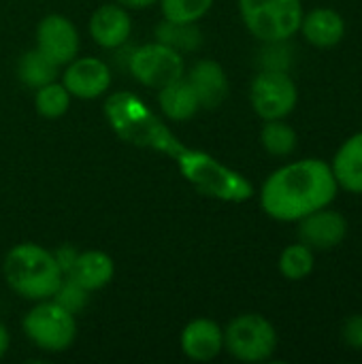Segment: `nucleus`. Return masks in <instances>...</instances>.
I'll return each instance as SVG.
<instances>
[{
  "label": "nucleus",
  "mask_w": 362,
  "mask_h": 364,
  "mask_svg": "<svg viewBox=\"0 0 362 364\" xmlns=\"http://www.w3.org/2000/svg\"><path fill=\"white\" fill-rule=\"evenodd\" d=\"M339 194V183L331 162L303 158L275 168L260 186V209L275 222L297 224L305 215L331 207Z\"/></svg>",
  "instance_id": "1"
},
{
  "label": "nucleus",
  "mask_w": 362,
  "mask_h": 364,
  "mask_svg": "<svg viewBox=\"0 0 362 364\" xmlns=\"http://www.w3.org/2000/svg\"><path fill=\"white\" fill-rule=\"evenodd\" d=\"M102 115L115 136L132 147L158 151L171 160L186 147L166 122L132 92H111L105 98Z\"/></svg>",
  "instance_id": "2"
},
{
  "label": "nucleus",
  "mask_w": 362,
  "mask_h": 364,
  "mask_svg": "<svg viewBox=\"0 0 362 364\" xmlns=\"http://www.w3.org/2000/svg\"><path fill=\"white\" fill-rule=\"evenodd\" d=\"M173 160L179 175L205 198L241 205L256 196L254 183L243 173L226 166L215 156L203 149L186 145Z\"/></svg>",
  "instance_id": "3"
},
{
  "label": "nucleus",
  "mask_w": 362,
  "mask_h": 364,
  "mask_svg": "<svg viewBox=\"0 0 362 364\" xmlns=\"http://www.w3.org/2000/svg\"><path fill=\"white\" fill-rule=\"evenodd\" d=\"M2 277L11 292L30 303L51 299L64 279L53 252L32 241L17 243L4 254Z\"/></svg>",
  "instance_id": "4"
},
{
  "label": "nucleus",
  "mask_w": 362,
  "mask_h": 364,
  "mask_svg": "<svg viewBox=\"0 0 362 364\" xmlns=\"http://www.w3.org/2000/svg\"><path fill=\"white\" fill-rule=\"evenodd\" d=\"M26 339L45 354H64L77 339V316L60 307L53 299L36 301L21 320Z\"/></svg>",
  "instance_id": "5"
},
{
  "label": "nucleus",
  "mask_w": 362,
  "mask_h": 364,
  "mask_svg": "<svg viewBox=\"0 0 362 364\" xmlns=\"http://www.w3.org/2000/svg\"><path fill=\"white\" fill-rule=\"evenodd\" d=\"M247 32L262 43L290 41L303 19L301 0H237Z\"/></svg>",
  "instance_id": "6"
},
{
  "label": "nucleus",
  "mask_w": 362,
  "mask_h": 364,
  "mask_svg": "<svg viewBox=\"0 0 362 364\" xmlns=\"http://www.w3.org/2000/svg\"><path fill=\"white\" fill-rule=\"evenodd\" d=\"M277 350V331L260 314H241L224 328V352L247 364L265 363Z\"/></svg>",
  "instance_id": "7"
},
{
  "label": "nucleus",
  "mask_w": 362,
  "mask_h": 364,
  "mask_svg": "<svg viewBox=\"0 0 362 364\" xmlns=\"http://www.w3.org/2000/svg\"><path fill=\"white\" fill-rule=\"evenodd\" d=\"M126 68L143 87L160 90L186 75V55L160 41H151L128 53Z\"/></svg>",
  "instance_id": "8"
},
{
  "label": "nucleus",
  "mask_w": 362,
  "mask_h": 364,
  "mask_svg": "<svg viewBox=\"0 0 362 364\" xmlns=\"http://www.w3.org/2000/svg\"><path fill=\"white\" fill-rule=\"evenodd\" d=\"M297 102L299 87L288 70L260 68L250 83V105L262 122L286 119L297 109Z\"/></svg>",
  "instance_id": "9"
},
{
  "label": "nucleus",
  "mask_w": 362,
  "mask_h": 364,
  "mask_svg": "<svg viewBox=\"0 0 362 364\" xmlns=\"http://www.w3.org/2000/svg\"><path fill=\"white\" fill-rule=\"evenodd\" d=\"M34 47L62 70V66L79 55L81 36L73 19L62 13H49L36 23Z\"/></svg>",
  "instance_id": "10"
},
{
  "label": "nucleus",
  "mask_w": 362,
  "mask_h": 364,
  "mask_svg": "<svg viewBox=\"0 0 362 364\" xmlns=\"http://www.w3.org/2000/svg\"><path fill=\"white\" fill-rule=\"evenodd\" d=\"M111 66L96 55H77L60 70V81L73 98L96 100L111 87Z\"/></svg>",
  "instance_id": "11"
},
{
  "label": "nucleus",
  "mask_w": 362,
  "mask_h": 364,
  "mask_svg": "<svg viewBox=\"0 0 362 364\" xmlns=\"http://www.w3.org/2000/svg\"><path fill=\"white\" fill-rule=\"evenodd\" d=\"M90 38L105 51L122 49L132 34V17L126 6L117 2H107L94 9L87 21Z\"/></svg>",
  "instance_id": "12"
},
{
  "label": "nucleus",
  "mask_w": 362,
  "mask_h": 364,
  "mask_svg": "<svg viewBox=\"0 0 362 364\" xmlns=\"http://www.w3.org/2000/svg\"><path fill=\"white\" fill-rule=\"evenodd\" d=\"M299 241L309 245L314 252H329L344 243L348 237V220L344 213L324 207L297 222Z\"/></svg>",
  "instance_id": "13"
},
{
  "label": "nucleus",
  "mask_w": 362,
  "mask_h": 364,
  "mask_svg": "<svg viewBox=\"0 0 362 364\" xmlns=\"http://www.w3.org/2000/svg\"><path fill=\"white\" fill-rule=\"evenodd\" d=\"M179 350L192 363H211L224 352V328L211 318H194L179 335Z\"/></svg>",
  "instance_id": "14"
},
{
  "label": "nucleus",
  "mask_w": 362,
  "mask_h": 364,
  "mask_svg": "<svg viewBox=\"0 0 362 364\" xmlns=\"http://www.w3.org/2000/svg\"><path fill=\"white\" fill-rule=\"evenodd\" d=\"M186 79L194 87L201 109L213 111L228 98V90H230L228 75L218 60L203 58L194 62L190 70L186 68Z\"/></svg>",
  "instance_id": "15"
},
{
  "label": "nucleus",
  "mask_w": 362,
  "mask_h": 364,
  "mask_svg": "<svg viewBox=\"0 0 362 364\" xmlns=\"http://www.w3.org/2000/svg\"><path fill=\"white\" fill-rule=\"evenodd\" d=\"M83 286L87 292H98L107 288L115 277V262L102 250H85L79 252L70 271L64 275Z\"/></svg>",
  "instance_id": "16"
},
{
  "label": "nucleus",
  "mask_w": 362,
  "mask_h": 364,
  "mask_svg": "<svg viewBox=\"0 0 362 364\" xmlns=\"http://www.w3.org/2000/svg\"><path fill=\"white\" fill-rule=\"evenodd\" d=\"M299 30L303 32V36L309 45L320 47V49H331L344 41L346 21L335 9L318 6V9L309 11L307 15L303 13Z\"/></svg>",
  "instance_id": "17"
},
{
  "label": "nucleus",
  "mask_w": 362,
  "mask_h": 364,
  "mask_svg": "<svg viewBox=\"0 0 362 364\" xmlns=\"http://www.w3.org/2000/svg\"><path fill=\"white\" fill-rule=\"evenodd\" d=\"M331 168L339 190L362 196V132L352 134L339 145Z\"/></svg>",
  "instance_id": "18"
},
{
  "label": "nucleus",
  "mask_w": 362,
  "mask_h": 364,
  "mask_svg": "<svg viewBox=\"0 0 362 364\" xmlns=\"http://www.w3.org/2000/svg\"><path fill=\"white\" fill-rule=\"evenodd\" d=\"M156 94H158L160 113L169 122H188L201 111L198 96L194 92V87L188 83L186 75L179 77L177 81L156 90Z\"/></svg>",
  "instance_id": "19"
},
{
  "label": "nucleus",
  "mask_w": 362,
  "mask_h": 364,
  "mask_svg": "<svg viewBox=\"0 0 362 364\" xmlns=\"http://www.w3.org/2000/svg\"><path fill=\"white\" fill-rule=\"evenodd\" d=\"M15 73H17V79L30 90L51 83L60 77V68L53 62H49L36 47H32L19 55Z\"/></svg>",
  "instance_id": "20"
},
{
  "label": "nucleus",
  "mask_w": 362,
  "mask_h": 364,
  "mask_svg": "<svg viewBox=\"0 0 362 364\" xmlns=\"http://www.w3.org/2000/svg\"><path fill=\"white\" fill-rule=\"evenodd\" d=\"M156 41L169 45L171 49L179 51L181 55L194 53L203 47V32L198 23H177L162 19L154 30Z\"/></svg>",
  "instance_id": "21"
},
{
  "label": "nucleus",
  "mask_w": 362,
  "mask_h": 364,
  "mask_svg": "<svg viewBox=\"0 0 362 364\" xmlns=\"http://www.w3.org/2000/svg\"><path fill=\"white\" fill-rule=\"evenodd\" d=\"M277 269L288 282H303L316 269V252L309 245H305L303 241L290 243L288 247L282 250Z\"/></svg>",
  "instance_id": "22"
},
{
  "label": "nucleus",
  "mask_w": 362,
  "mask_h": 364,
  "mask_svg": "<svg viewBox=\"0 0 362 364\" xmlns=\"http://www.w3.org/2000/svg\"><path fill=\"white\" fill-rule=\"evenodd\" d=\"M260 145L269 156L286 158L294 154L299 145V134L286 119H269L260 128Z\"/></svg>",
  "instance_id": "23"
},
{
  "label": "nucleus",
  "mask_w": 362,
  "mask_h": 364,
  "mask_svg": "<svg viewBox=\"0 0 362 364\" xmlns=\"http://www.w3.org/2000/svg\"><path fill=\"white\" fill-rule=\"evenodd\" d=\"M73 96L62 85V81H51L34 90V109L45 119H60L68 113Z\"/></svg>",
  "instance_id": "24"
},
{
  "label": "nucleus",
  "mask_w": 362,
  "mask_h": 364,
  "mask_svg": "<svg viewBox=\"0 0 362 364\" xmlns=\"http://www.w3.org/2000/svg\"><path fill=\"white\" fill-rule=\"evenodd\" d=\"M215 0H158L162 19L177 23H198Z\"/></svg>",
  "instance_id": "25"
},
{
  "label": "nucleus",
  "mask_w": 362,
  "mask_h": 364,
  "mask_svg": "<svg viewBox=\"0 0 362 364\" xmlns=\"http://www.w3.org/2000/svg\"><path fill=\"white\" fill-rule=\"evenodd\" d=\"M90 294H92V292H87L83 286H79V284L73 282L70 277H64V279L60 282V286H58V290L53 292L51 299H53L60 307H64L66 311H70L73 316H79V314L87 307Z\"/></svg>",
  "instance_id": "26"
},
{
  "label": "nucleus",
  "mask_w": 362,
  "mask_h": 364,
  "mask_svg": "<svg viewBox=\"0 0 362 364\" xmlns=\"http://www.w3.org/2000/svg\"><path fill=\"white\" fill-rule=\"evenodd\" d=\"M267 49L262 51V68H269V70H288L290 66V51L286 47V41H280V43H265Z\"/></svg>",
  "instance_id": "27"
},
{
  "label": "nucleus",
  "mask_w": 362,
  "mask_h": 364,
  "mask_svg": "<svg viewBox=\"0 0 362 364\" xmlns=\"http://www.w3.org/2000/svg\"><path fill=\"white\" fill-rule=\"evenodd\" d=\"M341 337H344V343L348 348L362 352V314H356L344 322Z\"/></svg>",
  "instance_id": "28"
},
{
  "label": "nucleus",
  "mask_w": 362,
  "mask_h": 364,
  "mask_svg": "<svg viewBox=\"0 0 362 364\" xmlns=\"http://www.w3.org/2000/svg\"><path fill=\"white\" fill-rule=\"evenodd\" d=\"M51 252H53V258H55V262H58L62 275H66V273L70 271V267H73V262H75L79 250H75V247L68 245V243H62V245H58V247L51 250Z\"/></svg>",
  "instance_id": "29"
},
{
  "label": "nucleus",
  "mask_w": 362,
  "mask_h": 364,
  "mask_svg": "<svg viewBox=\"0 0 362 364\" xmlns=\"http://www.w3.org/2000/svg\"><path fill=\"white\" fill-rule=\"evenodd\" d=\"M122 6H126L128 11H145L154 4H158V0H113Z\"/></svg>",
  "instance_id": "30"
},
{
  "label": "nucleus",
  "mask_w": 362,
  "mask_h": 364,
  "mask_svg": "<svg viewBox=\"0 0 362 364\" xmlns=\"http://www.w3.org/2000/svg\"><path fill=\"white\" fill-rule=\"evenodd\" d=\"M9 348H11V333H9V328L0 322V360L6 356Z\"/></svg>",
  "instance_id": "31"
}]
</instances>
